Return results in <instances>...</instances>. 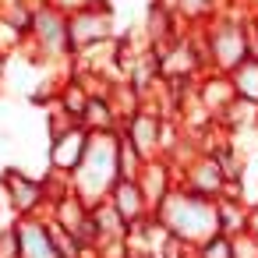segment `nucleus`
Here are the masks:
<instances>
[{
  "mask_svg": "<svg viewBox=\"0 0 258 258\" xmlns=\"http://www.w3.org/2000/svg\"><path fill=\"white\" fill-rule=\"evenodd\" d=\"M156 223L177 237L180 244H187L191 251H198L205 240H212L219 233V212H216V202L212 198H202V195H191L184 187H173L163 205L152 212Z\"/></svg>",
  "mask_w": 258,
  "mask_h": 258,
  "instance_id": "1",
  "label": "nucleus"
},
{
  "mask_svg": "<svg viewBox=\"0 0 258 258\" xmlns=\"http://www.w3.org/2000/svg\"><path fill=\"white\" fill-rule=\"evenodd\" d=\"M120 180V131L89 135V149L82 166L71 173V191L92 209L110 198L113 184Z\"/></svg>",
  "mask_w": 258,
  "mask_h": 258,
  "instance_id": "2",
  "label": "nucleus"
},
{
  "mask_svg": "<svg viewBox=\"0 0 258 258\" xmlns=\"http://www.w3.org/2000/svg\"><path fill=\"white\" fill-rule=\"evenodd\" d=\"M0 187H4L8 205L15 209L18 219H25V216H46L50 212L46 184L36 180V177H29V173H22V170H15V166H8L4 173H0Z\"/></svg>",
  "mask_w": 258,
  "mask_h": 258,
  "instance_id": "3",
  "label": "nucleus"
},
{
  "mask_svg": "<svg viewBox=\"0 0 258 258\" xmlns=\"http://www.w3.org/2000/svg\"><path fill=\"white\" fill-rule=\"evenodd\" d=\"M209 53L223 71H237L247 60V25L237 22H219L209 32Z\"/></svg>",
  "mask_w": 258,
  "mask_h": 258,
  "instance_id": "4",
  "label": "nucleus"
},
{
  "mask_svg": "<svg viewBox=\"0 0 258 258\" xmlns=\"http://www.w3.org/2000/svg\"><path fill=\"white\" fill-rule=\"evenodd\" d=\"M32 39L53 53V57H64V53H75L71 50V32H68V15L57 11L53 4H43L36 8V22H32Z\"/></svg>",
  "mask_w": 258,
  "mask_h": 258,
  "instance_id": "5",
  "label": "nucleus"
},
{
  "mask_svg": "<svg viewBox=\"0 0 258 258\" xmlns=\"http://www.w3.org/2000/svg\"><path fill=\"white\" fill-rule=\"evenodd\" d=\"M85 149H89V131L82 124H71L64 131H53V145H50V170L53 173H64L71 177L82 159H85Z\"/></svg>",
  "mask_w": 258,
  "mask_h": 258,
  "instance_id": "6",
  "label": "nucleus"
},
{
  "mask_svg": "<svg viewBox=\"0 0 258 258\" xmlns=\"http://www.w3.org/2000/svg\"><path fill=\"white\" fill-rule=\"evenodd\" d=\"M180 187L191 191V195H202V198L219 202L223 191H226V177H223V170H219V163H216L212 156H195V159L184 166Z\"/></svg>",
  "mask_w": 258,
  "mask_h": 258,
  "instance_id": "7",
  "label": "nucleus"
},
{
  "mask_svg": "<svg viewBox=\"0 0 258 258\" xmlns=\"http://www.w3.org/2000/svg\"><path fill=\"white\" fill-rule=\"evenodd\" d=\"M15 230H18L22 258H57V247H53L50 219H46V216H25V219H15Z\"/></svg>",
  "mask_w": 258,
  "mask_h": 258,
  "instance_id": "8",
  "label": "nucleus"
},
{
  "mask_svg": "<svg viewBox=\"0 0 258 258\" xmlns=\"http://www.w3.org/2000/svg\"><path fill=\"white\" fill-rule=\"evenodd\" d=\"M106 202L120 212V219L127 226H135V223H142V219L152 216V205H149V198H145V191H142L138 180H117Z\"/></svg>",
  "mask_w": 258,
  "mask_h": 258,
  "instance_id": "9",
  "label": "nucleus"
},
{
  "mask_svg": "<svg viewBox=\"0 0 258 258\" xmlns=\"http://www.w3.org/2000/svg\"><path fill=\"white\" fill-rule=\"evenodd\" d=\"M68 32H71V50H82V46H96L110 36L106 29V18L96 15V8H82L75 15H68Z\"/></svg>",
  "mask_w": 258,
  "mask_h": 258,
  "instance_id": "10",
  "label": "nucleus"
},
{
  "mask_svg": "<svg viewBox=\"0 0 258 258\" xmlns=\"http://www.w3.org/2000/svg\"><path fill=\"white\" fill-rule=\"evenodd\" d=\"M138 184H142V191H145L152 212L163 205V198H166L173 187H180V184L173 180V163H166V159H149L145 170H142V177H138Z\"/></svg>",
  "mask_w": 258,
  "mask_h": 258,
  "instance_id": "11",
  "label": "nucleus"
},
{
  "mask_svg": "<svg viewBox=\"0 0 258 258\" xmlns=\"http://www.w3.org/2000/svg\"><path fill=\"white\" fill-rule=\"evenodd\" d=\"M145 159H152V152H159V145H163V124H159V117H152V113H135L131 120H127V135H124Z\"/></svg>",
  "mask_w": 258,
  "mask_h": 258,
  "instance_id": "12",
  "label": "nucleus"
},
{
  "mask_svg": "<svg viewBox=\"0 0 258 258\" xmlns=\"http://www.w3.org/2000/svg\"><path fill=\"white\" fill-rule=\"evenodd\" d=\"M216 212H219V233L237 237L247 230V202L244 198H219Z\"/></svg>",
  "mask_w": 258,
  "mask_h": 258,
  "instance_id": "13",
  "label": "nucleus"
},
{
  "mask_svg": "<svg viewBox=\"0 0 258 258\" xmlns=\"http://www.w3.org/2000/svg\"><path fill=\"white\" fill-rule=\"evenodd\" d=\"M145 163H149V159L120 135V180H138L142 170H145Z\"/></svg>",
  "mask_w": 258,
  "mask_h": 258,
  "instance_id": "14",
  "label": "nucleus"
},
{
  "mask_svg": "<svg viewBox=\"0 0 258 258\" xmlns=\"http://www.w3.org/2000/svg\"><path fill=\"white\" fill-rule=\"evenodd\" d=\"M233 89H237V96L258 103V60H244L233 71Z\"/></svg>",
  "mask_w": 258,
  "mask_h": 258,
  "instance_id": "15",
  "label": "nucleus"
},
{
  "mask_svg": "<svg viewBox=\"0 0 258 258\" xmlns=\"http://www.w3.org/2000/svg\"><path fill=\"white\" fill-rule=\"evenodd\" d=\"M195 254H198V258H233V244H230V237H226V233H216V237H212V240H205Z\"/></svg>",
  "mask_w": 258,
  "mask_h": 258,
  "instance_id": "16",
  "label": "nucleus"
},
{
  "mask_svg": "<svg viewBox=\"0 0 258 258\" xmlns=\"http://www.w3.org/2000/svg\"><path fill=\"white\" fill-rule=\"evenodd\" d=\"M230 244H233V258H258V237L254 233H237V237H230Z\"/></svg>",
  "mask_w": 258,
  "mask_h": 258,
  "instance_id": "17",
  "label": "nucleus"
},
{
  "mask_svg": "<svg viewBox=\"0 0 258 258\" xmlns=\"http://www.w3.org/2000/svg\"><path fill=\"white\" fill-rule=\"evenodd\" d=\"M0 258H22V247H18V230H15V223L0 230Z\"/></svg>",
  "mask_w": 258,
  "mask_h": 258,
  "instance_id": "18",
  "label": "nucleus"
},
{
  "mask_svg": "<svg viewBox=\"0 0 258 258\" xmlns=\"http://www.w3.org/2000/svg\"><path fill=\"white\" fill-rule=\"evenodd\" d=\"M247 233H254V237H258V202H254V205H247Z\"/></svg>",
  "mask_w": 258,
  "mask_h": 258,
  "instance_id": "19",
  "label": "nucleus"
},
{
  "mask_svg": "<svg viewBox=\"0 0 258 258\" xmlns=\"http://www.w3.org/2000/svg\"><path fill=\"white\" fill-rule=\"evenodd\" d=\"M254 25H258V18H254Z\"/></svg>",
  "mask_w": 258,
  "mask_h": 258,
  "instance_id": "20",
  "label": "nucleus"
},
{
  "mask_svg": "<svg viewBox=\"0 0 258 258\" xmlns=\"http://www.w3.org/2000/svg\"><path fill=\"white\" fill-rule=\"evenodd\" d=\"M195 258H198V254H195Z\"/></svg>",
  "mask_w": 258,
  "mask_h": 258,
  "instance_id": "21",
  "label": "nucleus"
}]
</instances>
